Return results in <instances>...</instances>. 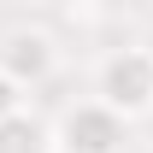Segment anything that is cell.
I'll return each instance as SVG.
<instances>
[{"label": "cell", "mask_w": 153, "mask_h": 153, "mask_svg": "<svg viewBox=\"0 0 153 153\" xmlns=\"http://www.w3.org/2000/svg\"><path fill=\"white\" fill-rule=\"evenodd\" d=\"M94 100H106L130 124L153 118V47L147 41H124L94 65Z\"/></svg>", "instance_id": "1"}, {"label": "cell", "mask_w": 153, "mask_h": 153, "mask_svg": "<svg viewBox=\"0 0 153 153\" xmlns=\"http://www.w3.org/2000/svg\"><path fill=\"white\" fill-rule=\"evenodd\" d=\"M124 147H130V118L94 94L53 118V153H124Z\"/></svg>", "instance_id": "2"}, {"label": "cell", "mask_w": 153, "mask_h": 153, "mask_svg": "<svg viewBox=\"0 0 153 153\" xmlns=\"http://www.w3.org/2000/svg\"><path fill=\"white\" fill-rule=\"evenodd\" d=\"M0 65L18 76L24 88H41V82H53L59 71V41L36 24H18V30H6L0 36Z\"/></svg>", "instance_id": "3"}, {"label": "cell", "mask_w": 153, "mask_h": 153, "mask_svg": "<svg viewBox=\"0 0 153 153\" xmlns=\"http://www.w3.org/2000/svg\"><path fill=\"white\" fill-rule=\"evenodd\" d=\"M0 153H53V124H41L36 112L0 118Z\"/></svg>", "instance_id": "4"}, {"label": "cell", "mask_w": 153, "mask_h": 153, "mask_svg": "<svg viewBox=\"0 0 153 153\" xmlns=\"http://www.w3.org/2000/svg\"><path fill=\"white\" fill-rule=\"evenodd\" d=\"M30 94H36V88H24L18 76L0 65V118H18V112H30Z\"/></svg>", "instance_id": "5"}, {"label": "cell", "mask_w": 153, "mask_h": 153, "mask_svg": "<svg viewBox=\"0 0 153 153\" xmlns=\"http://www.w3.org/2000/svg\"><path fill=\"white\" fill-rule=\"evenodd\" d=\"M82 6H100V0H82Z\"/></svg>", "instance_id": "6"}]
</instances>
